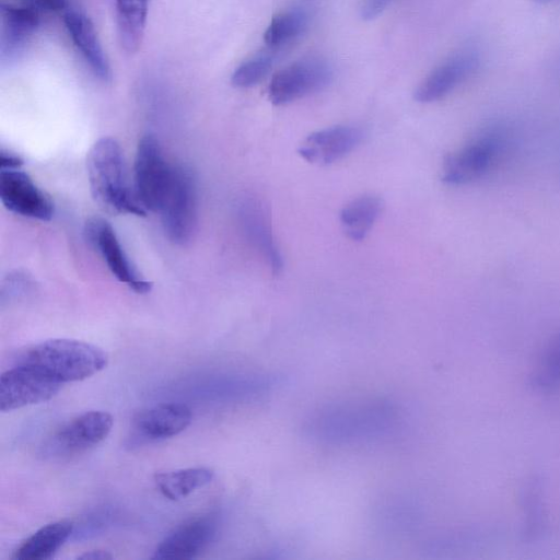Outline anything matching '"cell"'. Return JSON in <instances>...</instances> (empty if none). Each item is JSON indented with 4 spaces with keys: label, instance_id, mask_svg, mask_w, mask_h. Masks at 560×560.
<instances>
[{
    "label": "cell",
    "instance_id": "7a4b0ae2",
    "mask_svg": "<svg viewBox=\"0 0 560 560\" xmlns=\"http://www.w3.org/2000/svg\"><path fill=\"white\" fill-rule=\"evenodd\" d=\"M108 363V354L102 348L66 338L42 341L27 348L18 360L42 370L61 383L85 380Z\"/></svg>",
    "mask_w": 560,
    "mask_h": 560
},
{
    "label": "cell",
    "instance_id": "cb8c5ba5",
    "mask_svg": "<svg viewBox=\"0 0 560 560\" xmlns=\"http://www.w3.org/2000/svg\"><path fill=\"white\" fill-rule=\"evenodd\" d=\"M307 16L302 10L293 9L276 15L264 34L270 47L282 46L298 37L306 27Z\"/></svg>",
    "mask_w": 560,
    "mask_h": 560
},
{
    "label": "cell",
    "instance_id": "277c9868",
    "mask_svg": "<svg viewBox=\"0 0 560 560\" xmlns=\"http://www.w3.org/2000/svg\"><path fill=\"white\" fill-rule=\"evenodd\" d=\"M174 165H170L159 140L152 135L143 136L137 147L133 167V190L145 211L159 212L173 177Z\"/></svg>",
    "mask_w": 560,
    "mask_h": 560
},
{
    "label": "cell",
    "instance_id": "7402d4cb",
    "mask_svg": "<svg viewBox=\"0 0 560 560\" xmlns=\"http://www.w3.org/2000/svg\"><path fill=\"white\" fill-rule=\"evenodd\" d=\"M149 0H115L118 36L124 49L135 52L139 49L148 13Z\"/></svg>",
    "mask_w": 560,
    "mask_h": 560
},
{
    "label": "cell",
    "instance_id": "44dd1931",
    "mask_svg": "<svg viewBox=\"0 0 560 560\" xmlns=\"http://www.w3.org/2000/svg\"><path fill=\"white\" fill-rule=\"evenodd\" d=\"M213 475L210 468L191 467L156 472L154 482L165 498L177 501L210 483Z\"/></svg>",
    "mask_w": 560,
    "mask_h": 560
},
{
    "label": "cell",
    "instance_id": "484cf974",
    "mask_svg": "<svg viewBox=\"0 0 560 560\" xmlns=\"http://www.w3.org/2000/svg\"><path fill=\"white\" fill-rule=\"evenodd\" d=\"M269 55H258L240 65L232 74L231 82L237 88H250L260 82L272 67Z\"/></svg>",
    "mask_w": 560,
    "mask_h": 560
},
{
    "label": "cell",
    "instance_id": "e0dca14e",
    "mask_svg": "<svg viewBox=\"0 0 560 560\" xmlns=\"http://www.w3.org/2000/svg\"><path fill=\"white\" fill-rule=\"evenodd\" d=\"M243 222L249 241L269 265L272 273H279L283 268L282 256L276 244L266 212L258 202L250 201L245 205Z\"/></svg>",
    "mask_w": 560,
    "mask_h": 560
},
{
    "label": "cell",
    "instance_id": "d4e9b609",
    "mask_svg": "<svg viewBox=\"0 0 560 560\" xmlns=\"http://www.w3.org/2000/svg\"><path fill=\"white\" fill-rule=\"evenodd\" d=\"M523 509L526 516L524 536L526 539H536L542 530V508L540 501V487L538 481L526 485L523 494Z\"/></svg>",
    "mask_w": 560,
    "mask_h": 560
},
{
    "label": "cell",
    "instance_id": "5bb4252c",
    "mask_svg": "<svg viewBox=\"0 0 560 560\" xmlns=\"http://www.w3.org/2000/svg\"><path fill=\"white\" fill-rule=\"evenodd\" d=\"M479 66V58L472 50H462L432 70L415 91L420 103L439 101L464 82Z\"/></svg>",
    "mask_w": 560,
    "mask_h": 560
},
{
    "label": "cell",
    "instance_id": "6da1fadb",
    "mask_svg": "<svg viewBox=\"0 0 560 560\" xmlns=\"http://www.w3.org/2000/svg\"><path fill=\"white\" fill-rule=\"evenodd\" d=\"M86 171L92 196L106 211L145 215V209L127 180L122 151L115 139L104 137L91 147Z\"/></svg>",
    "mask_w": 560,
    "mask_h": 560
},
{
    "label": "cell",
    "instance_id": "30bf717a",
    "mask_svg": "<svg viewBox=\"0 0 560 560\" xmlns=\"http://www.w3.org/2000/svg\"><path fill=\"white\" fill-rule=\"evenodd\" d=\"M89 243L100 253L113 276L137 293H147L152 283L144 280L124 250L113 226L103 219L90 220L84 230Z\"/></svg>",
    "mask_w": 560,
    "mask_h": 560
},
{
    "label": "cell",
    "instance_id": "83f0119b",
    "mask_svg": "<svg viewBox=\"0 0 560 560\" xmlns=\"http://www.w3.org/2000/svg\"><path fill=\"white\" fill-rule=\"evenodd\" d=\"M31 8L43 9L47 11H57L66 7L67 0H23Z\"/></svg>",
    "mask_w": 560,
    "mask_h": 560
},
{
    "label": "cell",
    "instance_id": "ffe728a7",
    "mask_svg": "<svg viewBox=\"0 0 560 560\" xmlns=\"http://www.w3.org/2000/svg\"><path fill=\"white\" fill-rule=\"evenodd\" d=\"M2 52L15 50L27 39L38 26L39 18L36 9L1 3Z\"/></svg>",
    "mask_w": 560,
    "mask_h": 560
},
{
    "label": "cell",
    "instance_id": "8992f818",
    "mask_svg": "<svg viewBox=\"0 0 560 560\" xmlns=\"http://www.w3.org/2000/svg\"><path fill=\"white\" fill-rule=\"evenodd\" d=\"M61 382L42 370L18 364L0 377V410L2 412L51 399L62 388Z\"/></svg>",
    "mask_w": 560,
    "mask_h": 560
},
{
    "label": "cell",
    "instance_id": "8fae6325",
    "mask_svg": "<svg viewBox=\"0 0 560 560\" xmlns=\"http://www.w3.org/2000/svg\"><path fill=\"white\" fill-rule=\"evenodd\" d=\"M0 199L9 211L25 218L48 221L54 215L50 197L20 168L1 170Z\"/></svg>",
    "mask_w": 560,
    "mask_h": 560
},
{
    "label": "cell",
    "instance_id": "f546056e",
    "mask_svg": "<svg viewBox=\"0 0 560 560\" xmlns=\"http://www.w3.org/2000/svg\"><path fill=\"white\" fill-rule=\"evenodd\" d=\"M112 558L113 556L105 550H91L78 556V559L83 560H108Z\"/></svg>",
    "mask_w": 560,
    "mask_h": 560
},
{
    "label": "cell",
    "instance_id": "2e32d148",
    "mask_svg": "<svg viewBox=\"0 0 560 560\" xmlns=\"http://www.w3.org/2000/svg\"><path fill=\"white\" fill-rule=\"evenodd\" d=\"M63 21L72 42L94 74L103 81L109 80L110 67L90 19L81 12L68 11Z\"/></svg>",
    "mask_w": 560,
    "mask_h": 560
},
{
    "label": "cell",
    "instance_id": "4316f807",
    "mask_svg": "<svg viewBox=\"0 0 560 560\" xmlns=\"http://www.w3.org/2000/svg\"><path fill=\"white\" fill-rule=\"evenodd\" d=\"M393 0H363L361 16L364 20H373L378 16Z\"/></svg>",
    "mask_w": 560,
    "mask_h": 560
},
{
    "label": "cell",
    "instance_id": "9c48e42d",
    "mask_svg": "<svg viewBox=\"0 0 560 560\" xmlns=\"http://www.w3.org/2000/svg\"><path fill=\"white\" fill-rule=\"evenodd\" d=\"M499 140L494 133H483L448 154L443 162L442 180L465 185L483 176L497 158Z\"/></svg>",
    "mask_w": 560,
    "mask_h": 560
},
{
    "label": "cell",
    "instance_id": "ac0fdd59",
    "mask_svg": "<svg viewBox=\"0 0 560 560\" xmlns=\"http://www.w3.org/2000/svg\"><path fill=\"white\" fill-rule=\"evenodd\" d=\"M73 530L69 520L44 525L27 537L15 550L16 560H47L68 540Z\"/></svg>",
    "mask_w": 560,
    "mask_h": 560
},
{
    "label": "cell",
    "instance_id": "4dcf8cb0",
    "mask_svg": "<svg viewBox=\"0 0 560 560\" xmlns=\"http://www.w3.org/2000/svg\"><path fill=\"white\" fill-rule=\"evenodd\" d=\"M536 2H549V1H553V0H534Z\"/></svg>",
    "mask_w": 560,
    "mask_h": 560
},
{
    "label": "cell",
    "instance_id": "603a6c76",
    "mask_svg": "<svg viewBox=\"0 0 560 560\" xmlns=\"http://www.w3.org/2000/svg\"><path fill=\"white\" fill-rule=\"evenodd\" d=\"M537 392H551L560 387V332L542 348L529 378Z\"/></svg>",
    "mask_w": 560,
    "mask_h": 560
},
{
    "label": "cell",
    "instance_id": "9a60e30c",
    "mask_svg": "<svg viewBox=\"0 0 560 560\" xmlns=\"http://www.w3.org/2000/svg\"><path fill=\"white\" fill-rule=\"evenodd\" d=\"M188 406L178 402L160 404L137 413L132 420L135 433L149 441L164 440L182 433L191 422Z\"/></svg>",
    "mask_w": 560,
    "mask_h": 560
},
{
    "label": "cell",
    "instance_id": "ba28073f",
    "mask_svg": "<svg viewBox=\"0 0 560 560\" xmlns=\"http://www.w3.org/2000/svg\"><path fill=\"white\" fill-rule=\"evenodd\" d=\"M331 79L329 65L316 57L298 60L273 74L268 85V98L283 105L326 86Z\"/></svg>",
    "mask_w": 560,
    "mask_h": 560
},
{
    "label": "cell",
    "instance_id": "f1b7e54d",
    "mask_svg": "<svg viewBox=\"0 0 560 560\" xmlns=\"http://www.w3.org/2000/svg\"><path fill=\"white\" fill-rule=\"evenodd\" d=\"M22 164L23 160L18 154L4 151L3 149L0 151L1 170L20 168Z\"/></svg>",
    "mask_w": 560,
    "mask_h": 560
},
{
    "label": "cell",
    "instance_id": "5b68a950",
    "mask_svg": "<svg viewBox=\"0 0 560 560\" xmlns=\"http://www.w3.org/2000/svg\"><path fill=\"white\" fill-rule=\"evenodd\" d=\"M159 212L172 242L185 244L191 238L197 222V190L187 167L174 165L172 183Z\"/></svg>",
    "mask_w": 560,
    "mask_h": 560
},
{
    "label": "cell",
    "instance_id": "52a82bcc",
    "mask_svg": "<svg viewBox=\"0 0 560 560\" xmlns=\"http://www.w3.org/2000/svg\"><path fill=\"white\" fill-rule=\"evenodd\" d=\"M113 417L102 410L83 412L63 423L48 440L46 452L54 457L82 454L103 442L113 428Z\"/></svg>",
    "mask_w": 560,
    "mask_h": 560
},
{
    "label": "cell",
    "instance_id": "4fadbf2b",
    "mask_svg": "<svg viewBox=\"0 0 560 560\" xmlns=\"http://www.w3.org/2000/svg\"><path fill=\"white\" fill-rule=\"evenodd\" d=\"M362 138V130L355 126H334L308 135L298 152L312 164L328 165L349 154Z\"/></svg>",
    "mask_w": 560,
    "mask_h": 560
},
{
    "label": "cell",
    "instance_id": "7c38bea8",
    "mask_svg": "<svg viewBox=\"0 0 560 560\" xmlns=\"http://www.w3.org/2000/svg\"><path fill=\"white\" fill-rule=\"evenodd\" d=\"M217 520L213 515L189 518L176 526L158 545L153 559H191L203 551L214 538Z\"/></svg>",
    "mask_w": 560,
    "mask_h": 560
},
{
    "label": "cell",
    "instance_id": "d6986e66",
    "mask_svg": "<svg viewBox=\"0 0 560 560\" xmlns=\"http://www.w3.org/2000/svg\"><path fill=\"white\" fill-rule=\"evenodd\" d=\"M383 202L374 195H363L349 201L339 215L341 226L352 241H362L381 214Z\"/></svg>",
    "mask_w": 560,
    "mask_h": 560
},
{
    "label": "cell",
    "instance_id": "3957f363",
    "mask_svg": "<svg viewBox=\"0 0 560 560\" xmlns=\"http://www.w3.org/2000/svg\"><path fill=\"white\" fill-rule=\"evenodd\" d=\"M392 409L381 402L338 407L319 413L311 433L328 441H348L382 434L393 422Z\"/></svg>",
    "mask_w": 560,
    "mask_h": 560
}]
</instances>
